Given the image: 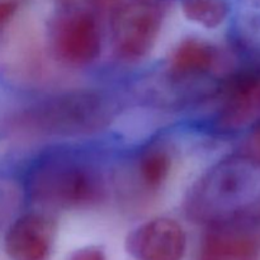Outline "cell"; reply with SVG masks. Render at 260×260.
I'll use <instances>...</instances> for the list:
<instances>
[{"label":"cell","mask_w":260,"mask_h":260,"mask_svg":"<svg viewBox=\"0 0 260 260\" xmlns=\"http://www.w3.org/2000/svg\"><path fill=\"white\" fill-rule=\"evenodd\" d=\"M182 10L190 22L215 29L228 18L230 4L228 0H183Z\"/></svg>","instance_id":"obj_11"},{"label":"cell","mask_w":260,"mask_h":260,"mask_svg":"<svg viewBox=\"0 0 260 260\" xmlns=\"http://www.w3.org/2000/svg\"><path fill=\"white\" fill-rule=\"evenodd\" d=\"M164 20V9L155 0L121 4L112 14V41L118 57L141 60L154 48Z\"/></svg>","instance_id":"obj_4"},{"label":"cell","mask_w":260,"mask_h":260,"mask_svg":"<svg viewBox=\"0 0 260 260\" xmlns=\"http://www.w3.org/2000/svg\"><path fill=\"white\" fill-rule=\"evenodd\" d=\"M126 249L135 260H183L187 234L173 218H152L128 234Z\"/></svg>","instance_id":"obj_6"},{"label":"cell","mask_w":260,"mask_h":260,"mask_svg":"<svg viewBox=\"0 0 260 260\" xmlns=\"http://www.w3.org/2000/svg\"><path fill=\"white\" fill-rule=\"evenodd\" d=\"M260 206V167L245 157L221 160L189 189L185 208L193 220L220 226Z\"/></svg>","instance_id":"obj_1"},{"label":"cell","mask_w":260,"mask_h":260,"mask_svg":"<svg viewBox=\"0 0 260 260\" xmlns=\"http://www.w3.org/2000/svg\"><path fill=\"white\" fill-rule=\"evenodd\" d=\"M69 260H107V256L98 246H84L74 251Z\"/></svg>","instance_id":"obj_12"},{"label":"cell","mask_w":260,"mask_h":260,"mask_svg":"<svg viewBox=\"0 0 260 260\" xmlns=\"http://www.w3.org/2000/svg\"><path fill=\"white\" fill-rule=\"evenodd\" d=\"M51 46L56 57L66 65H90L102 51L98 19L85 10L66 13L53 24Z\"/></svg>","instance_id":"obj_5"},{"label":"cell","mask_w":260,"mask_h":260,"mask_svg":"<svg viewBox=\"0 0 260 260\" xmlns=\"http://www.w3.org/2000/svg\"><path fill=\"white\" fill-rule=\"evenodd\" d=\"M61 3H65V4H70V3H74L76 2V0H60Z\"/></svg>","instance_id":"obj_15"},{"label":"cell","mask_w":260,"mask_h":260,"mask_svg":"<svg viewBox=\"0 0 260 260\" xmlns=\"http://www.w3.org/2000/svg\"><path fill=\"white\" fill-rule=\"evenodd\" d=\"M106 180L96 165L74 154H51L37 161L28 177L30 198L53 208H84L106 197Z\"/></svg>","instance_id":"obj_2"},{"label":"cell","mask_w":260,"mask_h":260,"mask_svg":"<svg viewBox=\"0 0 260 260\" xmlns=\"http://www.w3.org/2000/svg\"><path fill=\"white\" fill-rule=\"evenodd\" d=\"M56 230V222L47 215H23L5 234V253L10 260H47L55 245Z\"/></svg>","instance_id":"obj_7"},{"label":"cell","mask_w":260,"mask_h":260,"mask_svg":"<svg viewBox=\"0 0 260 260\" xmlns=\"http://www.w3.org/2000/svg\"><path fill=\"white\" fill-rule=\"evenodd\" d=\"M17 9L18 4L14 0H0V32L12 22Z\"/></svg>","instance_id":"obj_13"},{"label":"cell","mask_w":260,"mask_h":260,"mask_svg":"<svg viewBox=\"0 0 260 260\" xmlns=\"http://www.w3.org/2000/svg\"><path fill=\"white\" fill-rule=\"evenodd\" d=\"M197 260H259V244L249 234L217 228L203 238Z\"/></svg>","instance_id":"obj_9"},{"label":"cell","mask_w":260,"mask_h":260,"mask_svg":"<svg viewBox=\"0 0 260 260\" xmlns=\"http://www.w3.org/2000/svg\"><path fill=\"white\" fill-rule=\"evenodd\" d=\"M250 145H251V149L253 151L255 152L256 157L260 159V124L254 129L253 135H251V139H250Z\"/></svg>","instance_id":"obj_14"},{"label":"cell","mask_w":260,"mask_h":260,"mask_svg":"<svg viewBox=\"0 0 260 260\" xmlns=\"http://www.w3.org/2000/svg\"><path fill=\"white\" fill-rule=\"evenodd\" d=\"M113 114V104L106 95L79 90L36 103L24 114L23 122L33 134L79 136L107 127Z\"/></svg>","instance_id":"obj_3"},{"label":"cell","mask_w":260,"mask_h":260,"mask_svg":"<svg viewBox=\"0 0 260 260\" xmlns=\"http://www.w3.org/2000/svg\"><path fill=\"white\" fill-rule=\"evenodd\" d=\"M220 60L215 45L202 38H184L169 58L170 75L174 79H196L210 74Z\"/></svg>","instance_id":"obj_8"},{"label":"cell","mask_w":260,"mask_h":260,"mask_svg":"<svg viewBox=\"0 0 260 260\" xmlns=\"http://www.w3.org/2000/svg\"><path fill=\"white\" fill-rule=\"evenodd\" d=\"M135 168L141 187L149 193L157 192L167 183L172 172V150L165 142H151L140 151Z\"/></svg>","instance_id":"obj_10"}]
</instances>
